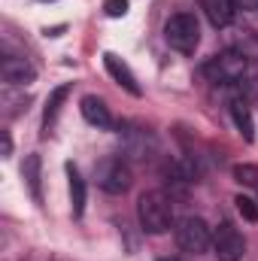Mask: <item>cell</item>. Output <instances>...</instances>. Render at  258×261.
<instances>
[{
	"instance_id": "obj_1",
	"label": "cell",
	"mask_w": 258,
	"mask_h": 261,
	"mask_svg": "<svg viewBox=\"0 0 258 261\" xmlns=\"http://www.w3.org/2000/svg\"><path fill=\"white\" fill-rule=\"evenodd\" d=\"M137 219L143 225L146 234H164L173 228V200L167 192L161 189H152V192H143L137 200Z\"/></svg>"
},
{
	"instance_id": "obj_2",
	"label": "cell",
	"mask_w": 258,
	"mask_h": 261,
	"mask_svg": "<svg viewBox=\"0 0 258 261\" xmlns=\"http://www.w3.org/2000/svg\"><path fill=\"white\" fill-rule=\"evenodd\" d=\"M246 73H249L246 52H234V49L213 55L207 64L200 67V76L210 79L213 85H240L246 79Z\"/></svg>"
},
{
	"instance_id": "obj_3",
	"label": "cell",
	"mask_w": 258,
	"mask_h": 261,
	"mask_svg": "<svg viewBox=\"0 0 258 261\" xmlns=\"http://www.w3.org/2000/svg\"><path fill=\"white\" fill-rule=\"evenodd\" d=\"M164 40L170 49H176L179 55H194L197 43H200V28H197V18L192 12H176L167 18L164 24Z\"/></svg>"
},
{
	"instance_id": "obj_4",
	"label": "cell",
	"mask_w": 258,
	"mask_h": 261,
	"mask_svg": "<svg viewBox=\"0 0 258 261\" xmlns=\"http://www.w3.org/2000/svg\"><path fill=\"white\" fill-rule=\"evenodd\" d=\"M173 237H176V246L183 252H192V255H203L207 249H213V228L200 216L179 219L173 225Z\"/></svg>"
},
{
	"instance_id": "obj_5",
	"label": "cell",
	"mask_w": 258,
	"mask_h": 261,
	"mask_svg": "<svg viewBox=\"0 0 258 261\" xmlns=\"http://www.w3.org/2000/svg\"><path fill=\"white\" fill-rule=\"evenodd\" d=\"M94 179H97V189L100 192H107V195H125L131 189V182H134V173H131V164L125 158L110 155V158H104L97 164Z\"/></svg>"
},
{
	"instance_id": "obj_6",
	"label": "cell",
	"mask_w": 258,
	"mask_h": 261,
	"mask_svg": "<svg viewBox=\"0 0 258 261\" xmlns=\"http://www.w3.org/2000/svg\"><path fill=\"white\" fill-rule=\"evenodd\" d=\"M213 252L219 261H240L246 255V240L231 222H219L213 228Z\"/></svg>"
},
{
	"instance_id": "obj_7",
	"label": "cell",
	"mask_w": 258,
	"mask_h": 261,
	"mask_svg": "<svg viewBox=\"0 0 258 261\" xmlns=\"http://www.w3.org/2000/svg\"><path fill=\"white\" fill-rule=\"evenodd\" d=\"M0 76H3L6 85H28V82L37 79V67L21 55H6L3 64H0Z\"/></svg>"
},
{
	"instance_id": "obj_8",
	"label": "cell",
	"mask_w": 258,
	"mask_h": 261,
	"mask_svg": "<svg viewBox=\"0 0 258 261\" xmlns=\"http://www.w3.org/2000/svg\"><path fill=\"white\" fill-rule=\"evenodd\" d=\"M79 113H82V119H85L91 128H97V130L113 128V113H110V107H107L97 94H85V97L79 100Z\"/></svg>"
},
{
	"instance_id": "obj_9",
	"label": "cell",
	"mask_w": 258,
	"mask_h": 261,
	"mask_svg": "<svg viewBox=\"0 0 258 261\" xmlns=\"http://www.w3.org/2000/svg\"><path fill=\"white\" fill-rule=\"evenodd\" d=\"M104 67H107V73H110V76H113V79H116L128 94H134V97H140V94H143V88H140V82H137L134 70H131V67L125 64L116 52H107V55H104Z\"/></svg>"
},
{
	"instance_id": "obj_10",
	"label": "cell",
	"mask_w": 258,
	"mask_h": 261,
	"mask_svg": "<svg viewBox=\"0 0 258 261\" xmlns=\"http://www.w3.org/2000/svg\"><path fill=\"white\" fill-rule=\"evenodd\" d=\"M200 9L213 28H228L237 12V0H200Z\"/></svg>"
},
{
	"instance_id": "obj_11",
	"label": "cell",
	"mask_w": 258,
	"mask_h": 261,
	"mask_svg": "<svg viewBox=\"0 0 258 261\" xmlns=\"http://www.w3.org/2000/svg\"><path fill=\"white\" fill-rule=\"evenodd\" d=\"M40 167H43V161H40V155H28L24 158V164H21V176H24V182H28V189H31V197L40 203L43 200V176H40Z\"/></svg>"
},
{
	"instance_id": "obj_12",
	"label": "cell",
	"mask_w": 258,
	"mask_h": 261,
	"mask_svg": "<svg viewBox=\"0 0 258 261\" xmlns=\"http://www.w3.org/2000/svg\"><path fill=\"white\" fill-rule=\"evenodd\" d=\"M67 179H70V206H73V216L82 219V213H85V179H82V173L73 164H67Z\"/></svg>"
},
{
	"instance_id": "obj_13",
	"label": "cell",
	"mask_w": 258,
	"mask_h": 261,
	"mask_svg": "<svg viewBox=\"0 0 258 261\" xmlns=\"http://www.w3.org/2000/svg\"><path fill=\"white\" fill-rule=\"evenodd\" d=\"M67 94H70V82H67V85H58V88L46 97V110H43V128L46 130L55 125V119H58V113H61V103H64Z\"/></svg>"
},
{
	"instance_id": "obj_14",
	"label": "cell",
	"mask_w": 258,
	"mask_h": 261,
	"mask_svg": "<svg viewBox=\"0 0 258 261\" xmlns=\"http://www.w3.org/2000/svg\"><path fill=\"white\" fill-rule=\"evenodd\" d=\"M231 116H234V125L240 128V134L246 140H252V116H249V110H246L243 100H231Z\"/></svg>"
},
{
	"instance_id": "obj_15",
	"label": "cell",
	"mask_w": 258,
	"mask_h": 261,
	"mask_svg": "<svg viewBox=\"0 0 258 261\" xmlns=\"http://www.w3.org/2000/svg\"><path fill=\"white\" fill-rule=\"evenodd\" d=\"M234 179L240 182V186H246V189H252L258 192V164H234Z\"/></svg>"
},
{
	"instance_id": "obj_16",
	"label": "cell",
	"mask_w": 258,
	"mask_h": 261,
	"mask_svg": "<svg viewBox=\"0 0 258 261\" xmlns=\"http://www.w3.org/2000/svg\"><path fill=\"white\" fill-rule=\"evenodd\" d=\"M234 203H237V210H240V216L246 222H258V200H252L249 195H237Z\"/></svg>"
},
{
	"instance_id": "obj_17",
	"label": "cell",
	"mask_w": 258,
	"mask_h": 261,
	"mask_svg": "<svg viewBox=\"0 0 258 261\" xmlns=\"http://www.w3.org/2000/svg\"><path fill=\"white\" fill-rule=\"evenodd\" d=\"M104 12L110 18H125L128 15V0H107L104 3Z\"/></svg>"
},
{
	"instance_id": "obj_18",
	"label": "cell",
	"mask_w": 258,
	"mask_h": 261,
	"mask_svg": "<svg viewBox=\"0 0 258 261\" xmlns=\"http://www.w3.org/2000/svg\"><path fill=\"white\" fill-rule=\"evenodd\" d=\"M237 9H246V12H255L258 0H237Z\"/></svg>"
},
{
	"instance_id": "obj_19",
	"label": "cell",
	"mask_w": 258,
	"mask_h": 261,
	"mask_svg": "<svg viewBox=\"0 0 258 261\" xmlns=\"http://www.w3.org/2000/svg\"><path fill=\"white\" fill-rule=\"evenodd\" d=\"M3 155L6 158L12 155V137H9V130H3Z\"/></svg>"
},
{
	"instance_id": "obj_20",
	"label": "cell",
	"mask_w": 258,
	"mask_h": 261,
	"mask_svg": "<svg viewBox=\"0 0 258 261\" xmlns=\"http://www.w3.org/2000/svg\"><path fill=\"white\" fill-rule=\"evenodd\" d=\"M158 261H183V258H158Z\"/></svg>"
},
{
	"instance_id": "obj_21",
	"label": "cell",
	"mask_w": 258,
	"mask_h": 261,
	"mask_svg": "<svg viewBox=\"0 0 258 261\" xmlns=\"http://www.w3.org/2000/svg\"><path fill=\"white\" fill-rule=\"evenodd\" d=\"M46 3H49V0H46Z\"/></svg>"
}]
</instances>
